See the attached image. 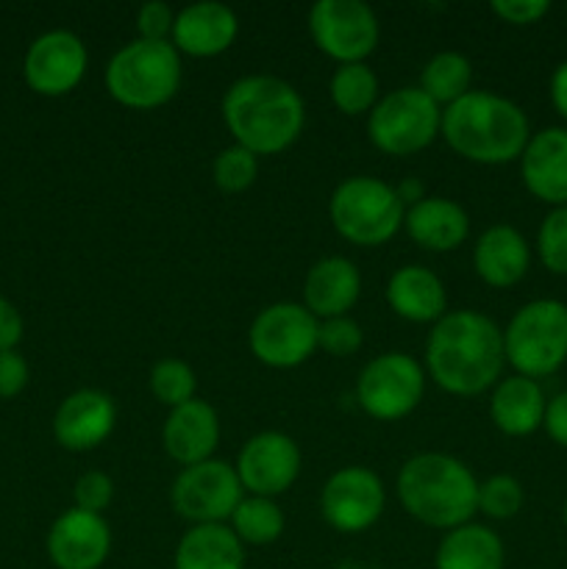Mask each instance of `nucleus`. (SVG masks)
<instances>
[{"mask_svg":"<svg viewBox=\"0 0 567 569\" xmlns=\"http://www.w3.org/2000/svg\"><path fill=\"white\" fill-rule=\"evenodd\" d=\"M504 331L476 309L448 311L426 339V376L442 392L476 398L504 378Z\"/></svg>","mask_w":567,"mask_h":569,"instance_id":"1","label":"nucleus"},{"mask_svg":"<svg viewBox=\"0 0 567 569\" xmlns=\"http://www.w3.org/2000/svg\"><path fill=\"white\" fill-rule=\"evenodd\" d=\"M222 122L256 156L284 153L306 126V103L298 89L276 76H242L222 94Z\"/></svg>","mask_w":567,"mask_h":569,"instance_id":"2","label":"nucleus"},{"mask_svg":"<svg viewBox=\"0 0 567 569\" xmlns=\"http://www.w3.org/2000/svg\"><path fill=\"white\" fill-rule=\"evenodd\" d=\"M442 139L454 153L472 164H509L520 161L531 126L515 100L504 94L470 89L442 109Z\"/></svg>","mask_w":567,"mask_h":569,"instance_id":"3","label":"nucleus"},{"mask_svg":"<svg viewBox=\"0 0 567 569\" xmlns=\"http://www.w3.org/2000/svg\"><path fill=\"white\" fill-rule=\"evenodd\" d=\"M478 478L450 453H417L398 472V500L411 520L454 531L478 515Z\"/></svg>","mask_w":567,"mask_h":569,"instance_id":"4","label":"nucleus"},{"mask_svg":"<svg viewBox=\"0 0 567 569\" xmlns=\"http://www.w3.org/2000/svg\"><path fill=\"white\" fill-rule=\"evenodd\" d=\"M181 53L172 42L131 39L106 64V89L120 106L153 111L170 103L181 89Z\"/></svg>","mask_w":567,"mask_h":569,"instance_id":"5","label":"nucleus"},{"mask_svg":"<svg viewBox=\"0 0 567 569\" xmlns=\"http://www.w3.org/2000/svg\"><path fill=\"white\" fill-rule=\"evenodd\" d=\"M404 214L392 183L372 176L345 178L328 200V217L337 233L359 248L387 244L404 228Z\"/></svg>","mask_w":567,"mask_h":569,"instance_id":"6","label":"nucleus"},{"mask_svg":"<svg viewBox=\"0 0 567 569\" xmlns=\"http://www.w3.org/2000/svg\"><path fill=\"white\" fill-rule=\"evenodd\" d=\"M504 348L515 376H554L567 361V303L539 298L520 306L504 331Z\"/></svg>","mask_w":567,"mask_h":569,"instance_id":"7","label":"nucleus"},{"mask_svg":"<svg viewBox=\"0 0 567 569\" xmlns=\"http://www.w3.org/2000/svg\"><path fill=\"white\" fill-rule=\"evenodd\" d=\"M442 128V109L420 87H400L384 94L367 114V137L387 156L426 150Z\"/></svg>","mask_w":567,"mask_h":569,"instance_id":"8","label":"nucleus"},{"mask_svg":"<svg viewBox=\"0 0 567 569\" xmlns=\"http://www.w3.org/2000/svg\"><path fill=\"white\" fill-rule=\"evenodd\" d=\"M426 395V367L409 353L389 350L361 367L356 400L378 422H398L420 406Z\"/></svg>","mask_w":567,"mask_h":569,"instance_id":"9","label":"nucleus"},{"mask_svg":"<svg viewBox=\"0 0 567 569\" xmlns=\"http://www.w3.org/2000/svg\"><path fill=\"white\" fill-rule=\"evenodd\" d=\"M320 337V320L304 303L278 300L261 309L248 328V348L272 370H292L309 361Z\"/></svg>","mask_w":567,"mask_h":569,"instance_id":"10","label":"nucleus"},{"mask_svg":"<svg viewBox=\"0 0 567 569\" xmlns=\"http://www.w3.org/2000/svg\"><path fill=\"white\" fill-rule=\"evenodd\" d=\"M245 498L239 483L237 467L222 459L200 461L195 467H183L172 481L170 500L178 517L192 526H220L231 520L233 509Z\"/></svg>","mask_w":567,"mask_h":569,"instance_id":"11","label":"nucleus"},{"mask_svg":"<svg viewBox=\"0 0 567 569\" xmlns=\"http://www.w3.org/2000/svg\"><path fill=\"white\" fill-rule=\"evenodd\" d=\"M317 50L337 64L365 61L378 48V17L365 0H317L309 11Z\"/></svg>","mask_w":567,"mask_h":569,"instance_id":"12","label":"nucleus"},{"mask_svg":"<svg viewBox=\"0 0 567 569\" xmlns=\"http://www.w3.org/2000/svg\"><path fill=\"white\" fill-rule=\"evenodd\" d=\"M384 506L387 489L370 467H342L322 483L320 515L339 533H361L372 528L381 520Z\"/></svg>","mask_w":567,"mask_h":569,"instance_id":"13","label":"nucleus"},{"mask_svg":"<svg viewBox=\"0 0 567 569\" xmlns=\"http://www.w3.org/2000/svg\"><path fill=\"white\" fill-rule=\"evenodd\" d=\"M300 465L304 456L292 437L281 431H261L242 445L233 467L245 495L276 500L298 481Z\"/></svg>","mask_w":567,"mask_h":569,"instance_id":"14","label":"nucleus"},{"mask_svg":"<svg viewBox=\"0 0 567 569\" xmlns=\"http://www.w3.org/2000/svg\"><path fill=\"white\" fill-rule=\"evenodd\" d=\"M87 64L89 53L83 39L72 31L56 28V31L33 39L26 61H22V76H26V83L37 94L61 98V94L72 92L83 81Z\"/></svg>","mask_w":567,"mask_h":569,"instance_id":"15","label":"nucleus"},{"mask_svg":"<svg viewBox=\"0 0 567 569\" xmlns=\"http://www.w3.org/2000/svg\"><path fill=\"white\" fill-rule=\"evenodd\" d=\"M111 553V528L103 515L61 511L48 531V556L56 569H100Z\"/></svg>","mask_w":567,"mask_h":569,"instance_id":"16","label":"nucleus"},{"mask_svg":"<svg viewBox=\"0 0 567 569\" xmlns=\"http://www.w3.org/2000/svg\"><path fill=\"white\" fill-rule=\"evenodd\" d=\"M117 426V406L100 389H76L53 415V437L70 453L100 448Z\"/></svg>","mask_w":567,"mask_h":569,"instance_id":"17","label":"nucleus"},{"mask_svg":"<svg viewBox=\"0 0 567 569\" xmlns=\"http://www.w3.org/2000/svg\"><path fill=\"white\" fill-rule=\"evenodd\" d=\"M239 17L231 6L217 0H200V3L183 6L176 14L172 26V48L192 59H211L220 56L237 42Z\"/></svg>","mask_w":567,"mask_h":569,"instance_id":"18","label":"nucleus"},{"mask_svg":"<svg viewBox=\"0 0 567 569\" xmlns=\"http://www.w3.org/2000/svg\"><path fill=\"white\" fill-rule=\"evenodd\" d=\"M520 176L528 192L550 209L567 206V128L550 126L531 133L520 156Z\"/></svg>","mask_w":567,"mask_h":569,"instance_id":"19","label":"nucleus"},{"mask_svg":"<svg viewBox=\"0 0 567 569\" xmlns=\"http://www.w3.org/2000/svg\"><path fill=\"white\" fill-rule=\"evenodd\" d=\"M161 445H165V453L181 467L215 459V450L220 445V417L215 406L195 398L178 409H170L161 428Z\"/></svg>","mask_w":567,"mask_h":569,"instance_id":"20","label":"nucleus"},{"mask_svg":"<svg viewBox=\"0 0 567 569\" xmlns=\"http://www.w3.org/2000/svg\"><path fill=\"white\" fill-rule=\"evenodd\" d=\"M528 267H531V248L509 222L489 226L472 244V270L487 287H517L526 278Z\"/></svg>","mask_w":567,"mask_h":569,"instance_id":"21","label":"nucleus"},{"mask_svg":"<svg viewBox=\"0 0 567 569\" xmlns=\"http://www.w3.org/2000/svg\"><path fill=\"white\" fill-rule=\"evenodd\" d=\"M361 295V272L345 256H322L304 281V306L317 320L345 317Z\"/></svg>","mask_w":567,"mask_h":569,"instance_id":"22","label":"nucleus"},{"mask_svg":"<svg viewBox=\"0 0 567 569\" xmlns=\"http://www.w3.org/2000/svg\"><path fill=\"white\" fill-rule=\"evenodd\" d=\"M404 231L422 250L450 253V250L461 248L465 239L470 237V217L456 200L426 194L420 203L406 209Z\"/></svg>","mask_w":567,"mask_h":569,"instance_id":"23","label":"nucleus"},{"mask_svg":"<svg viewBox=\"0 0 567 569\" xmlns=\"http://www.w3.org/2000/svg\"><path fill=\"white\" fill-rule=\"evenodd\" d=\"M387 303L400 320L437 322L448 315V292L442 278L422 264H404L389 276Z\"/></svg>","mask_w":567,"mask_h":569,"instance_id":"24","label":"nucleus"},{"mask_svg":"<svg viewBox=\"0 0 567 569\" xmlns=\"http://www.w3.org/2000/svg\"><path fill=\"white\" fill-rule=\"evenodd\" d=\"M545 406H548V398L539 381L526 376L500 378L489 395V417L506 437L520 439L539 431L545 420Z\"/></svg>","mask_w":567,"mask_h":569,"instance_id":"25","label":"nucleus"},{"mask_svg":"<svg viewBox=\"0 0 567 569\" xmlns=\"http://www.w3.org/2000/svg\"><path fill=\"white\" fill-rule=\"evenodd\" d=\"M172 569H245V545L220 526H192L178 539Z\"/></svg>","mask_w":567,"mask_h":569,"instance_id":"26","label":"nucleus"},{"mask_svg":"<svg viewBox=\"0 0 567 569\" xmlns=\"http://www.w3.org/2000/svg\"><path fill=\"white\" fill-rule=\"evenodd\" d=\"M506 548L493 528L481 522H467L442 537L434 569H504Z\"/></svg>","mask_w":567,"mask_h":569,"instance_id":"27","label":"nucleus"},{"mask_svg":"<svg viewBox=\"0 0 567 569\" xmlns=\"http://www.w3.org/2000/svg\"><path fill=\"white\" fill-rule=\"evenodd\" d=\"M472 64L459 50H439L426 61L420 72V89L439 106L456 103L461 94L470 92Z\"/></svg>","mask_w":567,"mask_h":569,"instance_id":"28","label":"nucleus"},{"mask_svg":"<svg viewBox=\"0 0 567 569\" xmlns=\"http://www.w3.org/2000/svg\"><path fill=\"white\" fill-rule=\"evenodd\" d=\"M284 526V511L281 506L272 498H256V495H245L239 506L233 509L228 528L237 533L242 545H253V548H265L281 539Z\"/></svg>","mask_w":567,"mask_h":569,"instance_id":"29","label":"nucleus"},{"mask_svg":"<svg viewBox=\"0 0 567 569\" xmlns=\"http://www.w3.org/2000/svg\"><path fill=\"white\" fill-rule=\"evenodd\" d=\"M331 103L342 114H370L372 106L381 100L378 94V76L367 61H354V64H339L334 70L331 83H328Z\"/></svg>","mask_w":567,"mask_h":569,"instance_id":"30","label":"nucleus"},{"mask_svg":"<svg viewBox=\"0 0 567 569\" xmlns=\"http://www.w3.org/2000/svg\"><path fill=\"white\" fill-rule=\"evenodd\" d=\"M150 392L167 409H178V406L195 400L198 392V376H195L192 367L183 359H159L150 367Z\"/></svg>","mask_w":567,"mask_h":569,"instance_id":"31","label":"nucleus"},{"mask_svg":"<svg viewBox=\"0 0 567 569\" xmlns=\"http://www.w3.org/2000/svg\"><path fill=\"white\" fill-rule=\"evenodd\" d=\"M211 178H215V183L222 192H245V189L253 187L256 178H259V156L250 153L242 144H228V148H222L220 153L215 156Z\"/></svg>","mask_w":567,"mask_h":569,"instance_id":"32","label":"nucleus"},{"mask_svg":"<svg viewBox=\"0 0 567 569\" xmlns=\"http://www.w3.org/2000/svg\"><path fill=\"white\" fill-rule=\"evenodd\" d=\"M523 503H526V492L515 476L498 472L478 483V511L489 520H511L520 515Z\"/></svg>","mask_w":567,"mask_h":569,"instance_id":"33","label":"nucleus"},{"mask_svg":"<svg viewBox=\"0 0 567 569\" xmlns=\"http://www.w3.org/2000/svg\"><path fill=\"white\" fill-rule=\"evenodd\" d=\"M539 261L554 276H567V206L550 209L537 231Z\"/></svg>","mask_w":567,"mask_h":569,"instance_id":"34","label":"nucleus"},{"mask_svg":"<svg viewBox=\"0 0 567 569\" xmlns=\"http://www.w3.org/2000/svg\"><path fill=\"white\" fill-rule=\"evenodd\" d=\"M320 350H326L334 359H348L356 356L365 345V333L354 317H331V320H320V337H317Z\"/></svg>","mask_w":567,"mask_h":569,"instance_id":"35","label":"nucleus"},{"mask_svg":"<svg viewBox=\"0 0 567 569\" xmlns=\"http://www.w3.org/2000/svg\"><path fill=\"white\" fill-rule=\"evenodd\" d=\"M72 500H76V509L89 511V515H103L115 500V481L100 470L83 472L72 487Z\"/></svg>","mask_w":567,"mask_h":569,"instance_id":"36","label":"nucleus"},{"mask_svg":"<svg viewBox=\"0 0 567 569\" xmlns=\"http://www.w3.org/2000/svg\"><path fill=\"white\" fill-rule=\"evenodd\" d=\"M176 14L170 3L165 0H148L139 6L137 11V33L139 39H150V42H170L172 26H176Z\"/></svg>","mask_w":567,"mask_h":569,"instance_id":"37","label":"nucleus"},{"mask_svg":"<svg viewBox=\"0 0 567 569\" xmlns=\"http://www.w3.org/2000/svg\"><path fill=\"white\" fill-rule=\"evenodd\" d=\"M489 9L509 26H534L548 14L550 3L548 0H493Z\"/></svg>","mask_w":567,"mask_h":569,"instance_id":"38","label":"nucleus"},{"mask_svg":"<svg viewBox=\"0 0 567 569\" xmlns=\"http://www.w3.org/2000/svg\"><path fill=\"white\" fill-rule=\"evenodd\" d=\"M28 361L17 350H0V398H17L28 387Z\"/></svg>","mask_w":567,"mask_h":569,"instance_id":"39","label":"nucleus"},{"mask_svg":"<svg viewBox=\"0 0 567 569\" xmlns=\"http://www.w3.org/2000/svg\"><path fill=\"white\" fill-rule=\"evenodd\" d=\"M543 428L545 433L559 445V448L567 450V389L548 400V406H545Z\"/></svg>","mask_w":567,"mask_h":569,"instance_id":"40","label":"nucleus"},{"mask_svg":"<svg viewBox=\"0 0 567 569\" xmlns=\"http://www.w3.org/2000/svg\"><path fill=\"white\" fill-rule=\"evenodd\" d=\"M22 339V317L14 303L0 298V350H17Z\"/></svg>","mask_w":567,"mask_h":569,"instance_id":"41","label":"nucleus"},{"mask_svg":"<svg viewBox=\"0 0 567 569\" xmlns=\"http://www.w3.org/2000/svg\"><path fill=\"white\" fill-rule=\"evenodd\" d=\"M550 103H554L556 114L567 120V59L556 64L554 76H550Z\"/></svg>","mask_w":567,"mask_h":569,"instance_id":"42","label":"nucleus"},{"mask_svg":"<svg viewBox=\"0 0 567 569\" xmlns=\"http://www.w3.org/2000/svg\"><path fill=\"white\" fill-rule=\"evenodd\" d=\"M395 192H398V200L404 203V209H411V206L420 203V200L426 198V187H422L417 178H406V181H400L398 187H395Z\"/></svg>","mask_w":567,"mask_h":569,"instance_id":"43","label":"nucleus"},{"mask_svg":"<svg viewBox=\"0 0 567 569\" xmlns=\"http://www.w3.org/2000/svg\"><path fill=\"white\" fill-rule=\"evenodd\" d=\"M561 517H565V528H567V500H565V511H561Z\"/></svg>","mask_w":567,"mask_h":569,"instance_id":"44","label":"nucleus"}]
</instances>
